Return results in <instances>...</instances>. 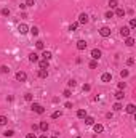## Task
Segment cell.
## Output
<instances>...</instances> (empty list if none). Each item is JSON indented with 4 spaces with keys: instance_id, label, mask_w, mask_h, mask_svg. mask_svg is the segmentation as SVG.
Instances as JSON below:
<instances>
[{
    "instance_id": "obj_25",
    "label": "cell",
    "mask_w": 136,
    "mask_h": 138,
    "mask_svg": "<svg viewBox=\"0 0 136 138\" xmlns=\"http://www.w3.org/2000/svg\"><path fill=\"white\" fill-rule=\"evenodd\" d=\"M3 135H5V138H11L13 135H15V132H13V130H6Z\"/></svg>"
},
{
    "instance_id": "obj_36",
    "label": "cell",
    "mask_w": 136,
    "mask_h": 138,
    "mask_svg": "<svg viewBox=\"0 0 136 138\" xmlns=\"http://www.w3.org/2000/svg\"><path fill=\"white\" fill-rule=\"evenodd\" d=\"M106 18H107V19L114 18V11H112V10H111V11H107V13H106Z\"/></svg>"
},
{
    "instance_id": "obj_15",
    "label": "cell",
    "mask_w": 136,
    "mask_h": 138,
    "mask_svg": "<svg viewBox=\"0 0 136 138\" xmlns=\"http://www.w3.org/2000/svg\"><path fill=\"white\" fill-rule=\"evenodd\" d=\"M39 129L42 130V132H46V130H48V122H45V120H42V122L39 124Z\"/></svg>"
},
{
    "instance_id": "obj_13",
    "label": "cell",
    "mask_w": 136,
    "mask_h": 138,
    "mask_svg": "<svg viewBox=\"0 0 136 138\" xmlns=\"http://www.w3.org/2000/svg\"><path fill=\"white\" fill-rule=\"evenodd\" d=\"M42 58H43V59H46V61H50V59L53 58L51 52H46V50H43V53H42Z\"/></svg>"
},
{
    "instance_id": "obj_27",
    "label": "cell",
    "mask_w": 136,
    "mask_h": 138,
    "mask_svg": "<svg viewBox=\"0 0 136 138\" xmlns=\"http://www.w3.org/2000/svg\"><path fill=\"white\" fill-rule=\"evenodd\" d=\"M77 28H79V23H72L69 26V31H77Z\"/></svg>"
},
{
    "instance_id": "obj_28",
    "label": "cell",
    "mask_w": 136,
    "mask_h": 138,
    "mask_svg": "<svg viewBox=\"0 0 136 138\" xmlns=\"http://www.w3.org/2000/svg\"><path fill=\"white\" fill-rule=\"evenodd\" d=\"M6 122H8V119L5 116H0V125H6Z\"/></svg>"
},
{
    "instance_id": "obj_22",
    "label": "cell",
    "mask_w": 136,
    "mask_h": 138,
    "mask_svg": "<svg viewBox=\"0 0 136 138\" xmlns=\"http://www.w3.org/2000/svg\"><path fill=\"white\" fill-rule=\"evenodd\" d=\"M109 6H111V8H117L118 2H117V0H109Z\"/></svg>"
},
{
    "instance_id": "obj_2",
    "label": "cell",
    "mask_w": 136,
    "mask_h": 138,
    "mask_svg": "<svg viewBox=\"0 0 136 138\" xmlns=\"http://www.w3.org/2000/svg\"><path fill=\"white\" fill-rule=\"evenodd\" d=\"M99 35H101V37H109V35H111V28L103 26V28L99 29Z\"/></svg>"
},
{
    "instance_id": "obj_26",
    "label": "cell",
    "mask_w": 136,
    "mask_h": 138,
    "mask_svg": "<svg viewBox=\"0 0 136 138\" xmlns=\"http://www.w3.org/2000/svg\"><path fill=\"white\" fill-rule=\"evenodd\" d=\"M112 109H114V111H120V109H122V104H120V101H117V103H115L114 106H112Z\"/></svg>"
},
{
    "instance_id": "obj_21",
    "label": "cell",
    "mask_w": 136,
    "mask_h": 138,
    "mask_svg": "<svg viewBox=\"0 0 136 138\" xmlns=\"http://www.w3.org/2000/svg\"><path fill=\"white\" fill-rule=\"evenodd\" d=\"M85 124H87V125H93L94 119H93V117H90V116H87V117H85Z\"/></svg>"
},
{
    "instance_id": "obj_19",
    "label": "cell",
    "mask_w": 136,
    "mask_h": 138,
    "mask_svg": "<svg viewBox=\"0 0 136 138\" xmlns=\"http://www.w3.org/2000/svg\"><path fill=\"white\" fill-rule=\"evenodd\" d=\"M77 117H79V119H85V117H87V111H85V109H79V111H77Z\"/></svg>"
},
{
    "instance_id": "obj_10",
    "label": "cell",
    "mask_w": 136,
    "mask_h": 138,
    "mask_svg": "<svg viewBox=\"0 0 136 138\" xmlns=\"http://www.w3.org/2000/svg\"><path fill=\"white\" fill-rule=\"evenodd\" d=\"M85 48H87V42H85V40H79V42H77V50L83 52Z\"/></svg>"
},
{
    "instance_id": "obj_37",
    "label": "cell",
    "mask_w": 136,
    "mask_h": 138,
    "mask_svg": "<svg viewBox=\"0 0 136 138\" xmlns=\"http://www.w3.org/2000/svg\"><path fill=\"white\" fill-rule=\"evenodd\" d=\"M88 66H90L91 69H94V68H96V66H98V63H96V61H94V59H93V61H90V64H88Z\"/></svg>"
},
{
    "instance_id": "obj_47",
    "label": "cell",
    "mask_w": 136,
    "mask_h": 138,
    "mask_svg": "<svg viewBox=\"0 0 136 138\" xmlns=\"http://www.w3.org/2000/svg\"><path fill=\"white\" fill-rule=\"evenodd\" d=\"M75 138H80V137H75Z\"/></svg>"
},
{
    "instance_id": "obj_43",
    "label": "cell",
    "mask_w": 136,
    "mask_h": 138,
    "mask_svg": "<svg viewBox=\"0 0 136 138\" xmlns=\"http://www.w3.org/2000/svg\"><path fill=\"white\" fill-rule=\"evenodd\" d=\"M64 106H66V108H67V109H72V103H69V101H67L66 104H64Z\"/></svg>"
},
{
    "instance_id": "obj_38",
    "label": "cell",
    "mask_w": 136,
    "mask_h": 138,
    "mask_svg": "<svg viewBox=\"0 0 136 138\" xmlns=\"http://www.w3.org/2000/svg\"><path fill=\"white\" fill-rule=\"evenodd\" d=\"M136 28V19H131L130 21V29H135Z\"/></svg>"
},
{
    "instance_id": "obj_18",
    "label": "cell",
    "mask_w": 136,
    "mask_h": 138,
    "mask_svg": "<svg viewBox=\"0 0 136 138\" xmlns=\"http://www.w3.org/2000/svg\"><path fill=\"white\" fill-rule=\"evenodd\" d=\"M29 61L30 63H37L39 61V55H37V53H30L29 55Z\"/></svg>"
},
{
    "instance_id": "obj_30",
    "label": "cell",
    "mask_w": 136,
    "mask_h": 138,
    "mask_svg": "<svg viewBox=\"0 0 136 138\" xmlns=\"http://www.w3.org/2000/svg\"><path fill=\"white\" fill-rule=\"evenodd\" d=\"M63 95H64V96H66V98H69V96H70V95H72V92H70V90H69V88H66V90H64V92H63Z\"/></svg>"
},
{
    "instance_id": "obj_17",
    "label": "cell",
    "mask_w": 136,
    "mask_h": 138,
    "mask_svg": "<svg viewBox=\"0 0 136 138\" xmlns=\"http://www.w3.org/2000/svg\"><path fill=\"white\" fill-rule=\"evenodd\" d=\"M123 96H125L123 90H118V92H115V98H117V101H122V100H123Z\"/></svg>"
},
{
    "instance_id": "obj_33",
    "label": "cell",
    "mask_w": 136,
    "mask_h": 138,
    "mask_svg": "<svg viewBox=\"0 0 136 138\" xmlns=\"http://www.w3.org/2000/svg\"><path fill=\"white\" fill-rule=\"evenodd\" d=\"M32 98H34V96L30 95V93H26V95H24V100H26V101H32Z\"/></svg>"
},
{
    "instance_id": "obj_16",
    "label": "cell",
    "mask_w": 136,
    "mask_h": 138,
    "mask_svg": "<svg viewBox=\"0 0 136 138\" xmlns=\"http://www.w3.org/2000/svg\"><path fill=\"white\" fill-rule=\"evenodd\" d=\"M39 77L40 79H46V77H48V71L46 69H39Z\"/></svg>"
},
{
    "instance_id": "obj_24",
    "label": "cell",
    "mask_w": 136,
    "mask_h": 138,
    "mask_svg": "<svg viewBox=\"0 0 136 138\" xmlns=\"http://www.w3.org/2000/svg\"><path fill=\"white\" fill-rule=\"evenodd\" d=\"M29 32H30V34H32L34 37H35V35H39V29H37L35 26H34V28H30V29H29Z\"/></svg>"
},
{
    "instance_id": "obj_6",
    "label": "cell",
    "mask_w": 136,
    "mask_h": 138,
    "mask_svg": "<svg viewBox=\"0 0 136 138\" xmlns=\"http://www.w3.org/2000/svg\"><path fill=\"white\" fill-rule=\"evenodd\" d=\"M93 130H94V133H103L104 132V125L103 124H93Z\"/></svg>"
},
{
    "instance_id": "obj_9",
    "label": "cell",
    "mask_w": 136,
    "mask_h": 138,
    "mask_svg": "<svg viewBox=\"0 0 136 138\" xmlns=\"http://www.w3.org/2000/svg\"><path fill=\"white\" fill-rule=\"evenodd\" d=\"M120 35L125 37V39H127V37H130V28H125V26H123V28L120 29Z\"/></svg>"
},
{
    "instance_id": "obj_44",
    "label": "cell",
    "mask_w": 136,
    "mask_h": 138,
    "mask_svg": "<svg viewBox=\"0 0 136 138\" xmlns=\"http://www.w3.org/2000/svg\"><path fill=\"white\" fill-rule=\"evenodd\" d=\"M26 138H37V137L34 135V133H27V137H26Z\"/></svg>"
},
{
    "instance_id": "obj_35",
    "label": "cell",
    "mask_w": 136,
    "mask_h": 138,
    "mask_svg": "<svg viewBox=\"0 0 136 138\" xmlns=\"http://www.w3.org/2000/svg\"><path fill=\"white\" fill-rule=\"evenodd\" d=\"M82 88H83V92H90V88H91V85L90 83H85L83 87H82Z\"/></svg>"
},
{
    "instance_id": "obj_7",
    "label": "cell",
    "mask_w": 136,
    "mask_h": 138,
    "mask_svg": "<svg viewBox=\"0 0 136 138\" xmlns=\"http://www.w3.org/2000/svg\"><path fill=\"white\" fill-rule=\"evenodd\" d=\"M18 31H19V34H27V32H29V28H27V24L21 23V24L18 26Z\"/></svg>"
},
{
    "instance_id": "obj_46",
    "label": "cell",
    "mask_w": 136,
    "mask_h": 138,
    "mask_svg": "<svg viewBox=\"0 0 136 138\" xmlns=\"http://www.w3.org/2000/svg\"><path fill=\"white\" fill-rule=\"evenodd\" d=\"M51 138H58V137H56V135H54V137H51Z\"/></svg>"
},
{
    "instance_id": "obj_40",
    "label": "cell",
    "mask_w": 136,
    "mask_h": 138,
    "mask_svg": "<svg viewBox=\"0 0 136 138\" xmlns=\"http://www.w3.org/2000/svg\"><path fill=\"white\" fill-rule=\"evenodd\" d=\"M26 6H34V0H26Z\"/></svg>"
},
{
    "instance_id": "obj_29",
    "label": "cell",
    "mask_w": 136,
    "mask_h": 138,
    "mask_svg": "<svg viewBox=\"0 0 136 138\" xmlns=\"http://www.w3.org/2000/svg\"><path fill=\"white\" fill-rule=\"evenodd\" d=\"M61 116H63V114H61V111H54V112L51 114L53 119H58V117H61Z\"/></svg>"
},
{
    "instance_id": "obj_31",
    "label": "cell",
    "mask_w": 136,
    "mask_h": 138,
    "mask_svg": "<svg viewBox=\"0 0 136 138\" xmlns=\"http://www.w3.org/2000/svg\"><path fill=\"white\" fill-rule=\"evenodd\" d=\"M0 72H2V74H8V72H10V69L6 68V66H2V68H0Z\"/></svg>"
},
{
    "instance_id": "obj_23",
    "label": "cell",
    "mask_w": 136,
    "mask_h": 138,
    "mask_svg": "<svg viewBox=\"0 0 136 138\" xmlns=\"http://www.w3.org/2000/svg\"><path fill=\"white\" fill-rule=\"evenodd\" d=\"M35 47H37V48H39V50H43V48H45V43H43V42H42V40H37V43H35Z\"/></svg>"
},
{
    "instance_id": "obj_14",
    "label": "cell",
    "mask_w": 136,
    "mask_h": 138,
    "mask_svg": "<svg viewBox=\"0 0 136 138\" xmlns=\"http://www.w3.org/2000/svg\"><path fill=\"white\" fill-rule=\"evenodd\" d=\"M127 112H128V114H135V112H136V106H135L133 103H130V104L127 106Z\"/></svg>"
},
{
    "instance_id": "obj_34",
    "label": "cell",
    "mask_w": 136,
    "mask_h": 138,
    "mask_svg": "<svg viewBox=\"0 0 136 138\" xmlns=\"http://www.w3.org/2000/svg\"><path fill=\"white\" fill-rule=\"evenodd\" d=\"M10 15V10L8 8H2V16H8Z\"/></svg>"
},
{
    "instance_id": "obj_8",
    "label": "cell",
    "mask_w": 136,
    "mask_h": 138,
    "mask_svg": "<svg viewBox=\"0 0 136 138\" xmlns=\"http://www.w3.org/2000/svg\"><path fill=\"white\" fill-rule=\"evenodd\" d=\"M111 80H112L111 72H104L103 76H101V82H111Z\"/></svg>"
},
{
    "instance_id": "obj_41",
    "label": "cell",
    "mask_w": 136,
    "mask_h": 138,
    "mask_svg": "<svg viewBox=\"0 0 136 138\" xmlns=\"http://www.w3.org/2000/svg\"><path fill=\"white\" fill-rule=\"evenodd\" d=\"M75 85H77V82H75V80H69V87H70V88H74Z\"/></svg>"
},
{
    "instance_id": "obj_32",
    "label": "cell",
    "mask_w": 136,
    "mask_h": 138,
    "mask_svg": "<svg viewBox=\"0 0 136 138\" xmlns=\"http://www.w3.org/2000/svg\"><path fill=\"white\" fill-rule=\"evenodd\" d=\"M128 74H130V72H128V69H122L120 71V76L122 77H128Z\"/></svg>"
},
{
    "instance_id": "obj_3",
    "label": "cell",
    "mask_w": 136,
    "mask_h": 138,
    "mask_svg": "<svg viewBox=\"0 0 136 138\" xmlns=\"http://www.w3.org/2000/svg\"><path fill=\"white\" fill-rule=\"evenodd\" d=\"M16 80H19V82H26V80H27V74L24 72V71L16 72Z\"/></svg>"
},
{
    "instance_id": "obj_20",
    "label": "cell",
    "mask_w": 136,
    "mask_h": 138,
    "mask_svg": "<svg viewBox=\"0 0 136 138\" xmlns=\"http://www.w3.org/2000/svg\"><path fill=\"white\" fill-rule=\"evenodd\" d=\"M125 43H127V47H133L135 45V39H133V37H127Z\"/></svg>"
},
{
    "instance_id": "obj_4",
    "label": "cell",
    "mask_w": 136,
    "mask_h": 138,
    "mask_svg": "<svg viewBox=\"0 0 136 138\" xmlns=\"http://www.w3.org/2000/svg\"><path fill=\"white\" fill-rule=\"evenodd\" d=\"M91 58H93L94 61H98V59L101 58V50H98V48H93V50H91Z\"/></svg>"
},
{
    "instance_id": "obj_12",
    "label": "cell",
    "mask_w": 136,
    "mask_h": 138,
    "mask_svg": "<svg viewBox=\"0 0 136 138\" xmlns=\"http://www.w3.org/2000/svg\"><path fill=\"white\" fill-rule=\"evenodd\" d=\"M114 15H115V16H118V18H123V16L127 15V11H125L123 8H117V10H115V13H114Z\"/></svg>"
},
{
    "instance_id": "obj_1",
    "label": "cell",
    "mask_w": 136,
    "mask_h": 138,
    "mask_svg": "<svg viewBox=\"0 0 136 138\" xmlns=\"http://www.w3.org/2000/svg\"><path fill=\"white\" fill-rule=\"evenodd\" d=\"M30 109H32L34 112H37V114H43L45 112V108H43L42 104H39V103H32L30 104Z\"/></svg>"
},
{
    "instance_id": "obj_42",
    "label": "cell",
    "mask_w": 136,
    "mask_h": 138,
    "mask_svg": "<svg viewBox=\"0 0 136 138\" xmlns=\"http://www.w3.org/2000/svg\"><path fill=\"white\" fill-rule=\"evenodd\" d=\"M125 87H127V83H125V82H120V83H118V90H123Z\"/></svg>"
},
{
    "instance_id": "obj_11",
    "label": "cell",
    "mask_w": 136,
    "mask_h": 138,
    "mask_svg": "<svg viewBox=\"0 0 136 138\" xmlns=\"http://www.w3.org/2000/svg\"><path fill=\"white\" fill-rule=\"evenodd\" d=\"M48 66H50V61H46V59L39 61V68H40V69H48Z\"/></svg>"
},
{
    "instance_id": "obj_5",
    "label": "cell",
    "mask_w": 136,
    "mask_h": 138,
    "mask_svg": "<svg viewBox=\"0 0 136 138\" xmlns=\"http://www.w3.org/2000/svg\"><path fill=\"white\" fill-rule=\"evenodd\" d=\"M88 21H90V18H88L87 13H82V15L79 16V24H87Z\"/></svg>"
},
{
    "instance_id": "obj_45",
    "label": "cell",
    "mask_w": 136,
    "mask_h": 138,
    "mask_svg": "<svg viewBox=\"0 0 136 138\" xmlns=\"http://www.w3.org/2000/svg\"><path fill=\"white\" fill-rule=\"evenodd\" d=\"M39 138H48V137H46V135H42V137H39Z\"/></svg>"
},
{
    "instance_id": "obj_39",
    "label": "cell",
    "mask_w": 136,
    "mask_h": 138,
    "mask_svg": "<svg viewBox=\"0 0 136 138\" xmlns=\"http://www.w3.org/2000/svg\"><path fill=\"white\" fill-rule=\"evenodd\" d=\"M127 64H128V66H133V64H135V59H133V58H128V59H127Z\"/></svg>"
}]
</instances>
